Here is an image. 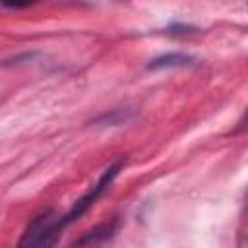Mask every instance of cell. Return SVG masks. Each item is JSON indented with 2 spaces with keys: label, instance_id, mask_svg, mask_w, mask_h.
I'll use <instances>...</instances> for the list:
<instances>
[{
  "label": "cell",
  "instance_id": "6da1fadb",
  "mask_svg": "<svg viewBox=\"0 0 248 248\" xmlns=\"http://www.w3.org/2000/svg\"><path fill=\"white\" fill-rule=\"evenodd\" d=\"M64 229L62 217L54 211H46L43 215H37L25 229L19 246H52Z\"/></svg>",
  "mask_w": 248,
  "mask_h": 248
},
{
  "label": "cell",
  "instance_id": "7a4b0ae2",
  "mask_svg": "<svg viewBox=\"0 0 248 248\" xmlns=\"http://www.w3.org/2000/svg\"><path fill=\"white\" fill-rule=\"evenodd\" d=\"M122 167H124V161H116L114 165H110V167L101 174V178L93 184V188L74 203V207L70 209V213H68V215H64V217H62L64 227H66V225H70L72 221H76L78 217H81V215H83V213H85V211H87V209H89V207H91V205L101 198V194H103V192L112 184V180L116 178V174L120 172V169H122Z\"/></svg>",
  "mask_w": 248,
  "mask_h": 248
},
{
  "label": "cell",
  "instance_id": "3957f363",
  "mask_svg": "<svg viewBox=\"0 0 248 248\" xmlns=\"http://www.w3.org/2000/svg\"><path fill=\"white\" fill-rule=\"evenodd\" d=\"M194 62V56L184 54V52H169L153 58L149 62V70H165V68H184Z\"/></svg>",
  "mask_w": 248,
  "mask_h": 248
},
{
  "label": "cell",
  "instance_id": "277c9868",
  "mask_svg": "<svg viewBox=\"0 0 248 248\" xmlns=\"http://www.w3.org/2000/svg\"><path fill=\"white\" fill-rule=\"evenodd\" d=\"M114 232V223H107V225H99L91 231H87L81 238H78L74 244L76 246H87V244H101L107 242Z\"/></svg>",
  "mask_w": 248,
  "mask_h": 248
},
{
  "label": "cell",
  "instance_id": "5b68a950",
  "mask_svg": "<svg viewBox=\"0 0 248 248\" xmlns=\"http://www.w3.org/2000/svg\"><path fill=\"white\" fill-rule=\"evenodd\" d=\"M0 2L10 6V8H23V6H29V4H33L37 0H0Z\"/></svg>",
  "mask_w": 248,
  "mask_h": 248
}]
</instances>
